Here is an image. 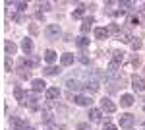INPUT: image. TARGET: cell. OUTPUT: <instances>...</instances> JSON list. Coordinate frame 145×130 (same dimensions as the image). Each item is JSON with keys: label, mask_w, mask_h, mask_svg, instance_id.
Returning a JSON list of instances; mask_svg holds the SVG:
<instances>
[{"label": "cell", "mask_w": 145, "mask_h": 130, "mask_svg": "<svg viewBox=\"0 0 145 130\" xmlns=\"http://www.w3.org/2000/svg\"><path fill=\"white\" fill-rule=\"evenodd\" d=\"M122 60H124V53H122V51H114V53H112V56H110V66H114V68H116V66L120 64Z\"/></svg>", "instance_id": "obj_7"}, {"label": "cell", "mask_w": 145, "mask_h": 130, "mask_svg": "<svg viewBox=\"0 0 145 130\" xmlns=\"http://www.w3.org/2000/svg\"><path fill=\"white\" fill-rule=\"evenodd\" d=\"M16 22H18V23H23V22H25V18H23V16H18V18H16Z\"/></svg>", "instance_id": "obj_35"}, {"label": "cell", "mask_w": 145, "mask_h": 130, "mask_svg": "<svg viewBox=\"0 0 145 130\" xmlns=\"http://www.w3.org/2000/svg\"><path fill=\"white\" fill-rule=\"evenodd\" d=\"M101 117H103V111H101V109H91V111H89V119H91V122H99Z\"/></svg>", "instance_id": "obj_12"}, {"label": "cell", "mask_w": 145, "mask_h": 130, "mask_svg": "<svg viewBox=\"0 0 145 130\" xmlns=\"http://www.w3.org/2000/svg\"><path fill=\"white\" fill-rule=\"evenodd\" d=\"M66 86H68V89H72V91H74V89H79L81 84H79L78 80H72V78H70V80H66Z\"/></svg>", "instance_id": "obj_22"}, {"label": "cell", "mask_w": 145, "mask_h": 130, "mask_svg": "<svg viewBox=\"0 0 145 130\" xmlns=\"http://www.w3.org/2000/svg\"><path fill=\"white\" fill-rule=\"evenodd\" d=\"M43 72H45L46 76H56V74L60 72V68H56V66H46V68L43 70Z\"/></svg>", "instance_id": "obj_23"}, {"label": "cell", "mask_w": 145, "mask_h": 130, "mask_svg": "<svg viewBox=\"0 0 145 130\" xmlns=\"http://www.w3.org/2000/svg\"><path fill=\"white\" fill-rule=\"evenodd\" d=\"M60 97V89L58 87H48L46 89V99L48 101H54V99H58Z\"/></svg>", "instance_id": "obj_9"}, {"label": "cell", "mask_w": 145, "mask_h": 130, "mask_svg": "<svg viewBox=\"0 0 145 130\" xmlns=\"http://www.w3.org/2000/svg\"><path fill=\"white\" fill-rule=\"evenodd\" d=\"M128 130H130V128H128Z\"/></svg>", "instance_id": "obj_39"}, {"label": "cell", "mask_w": 145, "mask_h": 130, "mask_svg": "<svg viewBox=\"0 0 145 130\" xmlns=\"http://www.w3.org/2000/svg\"><path fill=\"white\" fill-rule=\"evenodd\" d=\"M45 60L48 62V64L52 66V62L56 60V53L52 51V49H48V51H45Z\"/></svg>", "instance_id": "obj_19"}, {"label": "cell", "mask_w": 145, "mask_h": 130, "mask_svg": "<svg viewBox=\"0 0 145 130\" xmlns=\"http://www.w3.org/2000/svg\"><path fill=\"white\" fill-rule=\"evenodd\" d=\"M143 109H145V103H143Z\"/></svg>", "instance_id": "obj_37"}, {"label": "cell", "mask_w": 145, "mask_h": 130, "mask_svg": "<svg viewBox=\"0 0 145 130\" xmlns=\"http://www.w3.org/2000/svg\"><path fill=\"white\" fill-rule=\"evenodd\" d=\"M31 86H33V91H37V93L46 89V84L43 82V80H33V84H31Z\"/></svg>", "instance_id": "obj_16"}, {"label": "cell", "mask_w": 145, "mask_h": 130, "mask_svg": "<svg viewBox=\"0 0 145 130\" xmlns=\"http://www.w3.org/2000/svg\"><path fill=\"white\" fill-rule=\"evenodd\" d=\"M132 49H134V51H137V49H141V41H139L137 37H135L134 41H132Z\"/></svg>", "instance_id": "obj_25"}, {"label": "cell", "mask_w": 145, "mask_h": 130, "mask_svg": "<svg viewBox=\"0 0 145 130\" xmlns=\"http://www.w3.org/2000/svg\"><path fill=\"white\" fill-rule=\"evenodd\" d=\"M130 23L132 25H139V18L137 16H130Z\"/></svg>", "instance_id": "obj_28"}, {"label": "cell", "mask_w": 145, "mask_h": 130, "mask_svg": "<svg viewBox=\"0 0 145 130\" xmlns=\"http://www.w3.org/2000/svg\"><path fill=\"white\" fill-rule=\"evenodd\" d=\"M4 51H6V54H14L18 51V47L12 43V41H6V43H4Z\"/></svg>", "instance_id": "obj_20"}, {"label": "cell", "mask_w": 145, "mask_h": 130, "mask_svg": "<svg viewBox=\"0 0 145 130\" xmlns=\"http://www.w3.org/2000/svg\"><path fill=\"white\" fill-rule=\"evenodd\" d=\"M132 6H134V2H120V8H132Z\"/></svg>", "instance_id": "obj_30"}, {"label": "cell", "mask_w": 145, "mask_h": 130, "mask_svg": "<svg viewBox=\"0 0 145 130\" xmlns=\"http://www.w3.org/2000/svg\"><path fill=\"white\" fill-rule=\"evenodd\" d=\"M60 62H62V66H70L72 62H74V54L72 53H64L62 56H60Z\"/></svg>", "instance_id": "obj_15"}, {"label": "cell", "mask_w": 145, "mask_h": 130, "mask_svg": "<svg viewBox=\"0 0 145 130\" xmlns=\"http://www.w3.org/2000/svg\"><path fill=\"white\" fill-rule=\"evenodd\" d=\"M143 126H145V122H143Z\"/></svg>", "instance_id": "obj_38"}, {"label": "cell", "mask_w": 145, "mask_h": 130, "mask_svg": "<svg viewBox=\"0 0 145 130\" xmlns=\"http://www.w3.org/2000/svg\"><path fill=\"white\" fill-rule=\"evenodd\" d=\"M101 111H105V113H114V111H116V105L112 103V99L103 97L101 99Z\"/></svg>", "instance_id": "obj_2"}, {"label": "cell", "mask_w": 145, "mask_h": 130, "mask_svg": "<svg viewBox=\"0 0 145 130\" xmlns=\"http://www.w3.org/2000/svg\"><path fill=\"white\" fill-rule=\"evenodd\" d=\"M79 62H81V64H87V62H89V58H87L85 54H81V56H79Z\"/></svg>", "instance_id": "obj_31"}, {"label": "cell", "mask_w": 145, "mask_h": 130, "mask_svg": "<svg viewBox=\"0 0 145 130\" xmlns=\"http://www.w3.org/2000/svg\"><path fill=\"white\" fill-rule=\"evenodd\" d=\"M95 23V18H83V23H81V33H87L91 29V25Z\"/></svg>", "instance_id": "obj_11"}, {"label": "cell", "mask_w": 145, "mask_h": 130, "mask_svg": "<svg viewBox=\"0 0 145 130\" xmlns=\"http://www.w3.org/2000/svg\"><path fill=\"white\" fill-rule=\"evenodd\" d=\"M76 45H78L79 49H87V47H89V39H87L85 35H81V37L76 39Z\"/></svg>", "instance_id": "obj_18"}, {"label": "cell", "mask_w": 145, "mask_h": 130, "mask_svg": "<svg viewBox=\"0 0 145 130\" xmlns=\"http://www.w3.org/2000/svg\"><path fill=\"white\" fill-rule=\"evenodd\" d=\"M41 8H43V10H50V4H48V2H45V4H41Z\"/></svg>", "instance_id": "obj_34"}, {"label": "cell", "mask_w": 145, "mask_h": 130, "mask_svg": "<svg viewBox=\"0 0 145 130\" xmlns=\"http://www.w3.org/2000/svg\"><path fill=\"white\" fill-rule=\"evenodd\" d=\"M108 31H112V33H120V27H118V23H112L110 27H108Z\"/></svg>", "instance_id": "obj_27"}, {"label": "cell", "mask_w": 145, "mask_h": 130, "mask_svg": "<svg viewBox=\"0 0 145 130\" xmlns=\"http://www.w3.org/2000/svg\"><path fill=\"white\" fill-rule=\"evenodd\" d=\"M6 70H12V60H10V56L6 58Z\"/></svg>", "instance_id": "obj_32"}, {"label": "cell", "mask_w": 145, "mask_h": 130, "mask_svg": "<svg viewBox=\"0 0 145 130\" xmlns=\"http://www.w3.org/2000/svg\"><path fill=\"white\" fill-rule=\"evenodd\" d=\"M134 122H135V117H134V115H130V113H124V115H120V126H124V128H130Z\"/></svg>", "instance_id": "obj_3"}, {"label": "cell", "mask_w": 145, "mask_h": 130, "mask_svg": "<svg viewBox=\"0 0 145 130\" xmlns=\"http://www.w3.org/2000/svg\"><path fill=\"white\" fill-rule=\"evenodd\" d=\"M78 130H91L87 124H78Z\"/></svg>", "instance_id": "obj_33"}, {"label": "cell", "mask_w": 145, "mask_h": 130, "mask_svg": "<svg viewBox=\"0 0 145 130\" xmlns=\"http://www.w3.org/2000/svg\"><path fill=\"white\" fill-rule=\"evenodd\" d=\"M74 103L81 105V107H89L91 103H93V99L87 97V95H74Z\"/></svg>", "instance_id": "obj_4"}, {"label": "cell", "mask_w": 145, "mask_h": 130, "mask_svg": "<svg viewBox=\"0 0 145 130\" xmlns=\"http://www.w3.org/2000/svg\"><path fill=\"white\" fill-rule=\"evenodd\" d=\"M39 99H37V91H29L27 95H25V103H29V107L31 109H39V103H37Z\"/></svg>", "instance_id": "obj_5"}, {"label": "cell", "mask_w": 145, "mask_h": 130, "mask_svg": "<svg viewBox=\"0 0 145 130\" xmlns=\"http://www.w3.org/2000/svg\"><path fill=\"white\" fill-rule=\"evenodd\" d=\"M14 6H18V10H25L27 8V2H12Z\"/></svg>", "instance_id": "obj_26"}, {"label": "cell", "mask_w": 145, "mask_h": 130, "mask_svg": "<svg viewBox=\"0 0 145 130\" xmlns=\"http://www.w3.org/2000/svg\"><path fill=\"white\" fill-rule=\"evenodd\" d=\"M108 27H97V29H95V37H97V39H106V37H108Z\"/></svg>", "instance_id": "obj_14"}, {"label": "cell", "mask_w": 145, "mask_h": 130, "mask_svg": "<svg viewBox=\"0 0 145 130\" xmlns=\"http://www.w3.org/2000/svg\"><path fill=\"white\" fill-rule=\"evenodd\" d=\"M132 87H134L135 91H143L145 89V80L139 76H134L132 78Z\"/></svg>", "instance_id": "obj_6"}, {"label": "cell", "mask_w": 145, "mask_h": 130, "mask_svg": "<svg viewBox=\"0 0 145 130\" xmlns=\"http://www.w3.org/2000/svg\"><path fill=\"white\" fill-rule=\"evenodd\" d=\"M83 12H85V6H83V4H81V6H79L78 10L74 12V18H81V16H83Z\"/></svg>", "instance_id": "obj_24"}, {"label": "cell", "mask_w": 145, "mask_h": 130, "mask_svg": "<svg viewBox=\"0 0 145 130\" xmlns=\"http://www.w3.org/2000/svg\"><path fill=\"white\" fill-rule=\"evenodd\" d=\"M22 49H23L25 54H29L31 51H33V41H31V39H23L22 41Z\"/></svg>", "instance_id": "obj_17"}, {"label": "cell", "mask_w": 145, "mask_h": 130, "mask_svg": "<svg viewBox=\"0 0 145 130\" xmlns=\"http://www.w3.org/2000/svg\"><path fill=\"white\" fill-rule=\"evenodd\" d=\"M25 130H35V128H31V126H27V128H25Z\"/></svg>", "instance_id": "obj_36"}, {"label": "cell", "mask_w": 145, "mask_h": 130, "mask_svg": "<svg viewBox=\"0 0 145 130\" xmlns=\"http://www.w3.org/2000/svg\"><path fill=\"white\" fill-rule=\"evenodd\" d=\"M45 35L48 37V39H56V37L60 35V25H58V23H50V25H46Z\"/></svg>", "instance_id": "obj_1"}, {"label": "cell", "mask_w": 145, "mask_h": 130, "mask_svg": "<svg viewBox=\"0 0 145 130\" xmlns=\"http://www.w3.org/2000/svg\"><path fill=\"white\" fill-rule=\"evenodd\" d=\"M10 124H12V128H16V130H25V128H27V124H25L20 117H12Z\"/></svg>", "instance_id": "obj_8"}, {"label": "cell", "mask_w": 145, "mask_h": 130, "mask_svg": "<svg viewBox=\"0 0 145 130\" xmlns=\"http://www.w3.org/2000/svg\"><path fill=\"white\" fill-rule=\"evenodd\" d=\"M25 95L27 93H23V89L20 86L14 87V97H16V101H20V103H25Z\"/></svg>", "instance_id": "obj_10"}, {"label": "cell", "mask_w": 145, "mask_h": 130, "mask_svg": "<svg viewBox=\"0 0 145 130\" xmlns=\"http://www.w3.org/2000/svg\"><path fill=\"white\" fill-rule=\"evenodd\" d=\"M120 105H122V107H132V105H134V97H132L130 93L122 95V97H120Z\"/></svg>", "instance_id": "obj_13"}, {"label": "cell", "mask_w": 145, "mask_h": 130, "mask_svg": "<svg viewBox=\"0 0 145 130\" xmlns=\"http://www.w3.org/2000/svg\"><path fill=\"white\" fill-rule=\"evenodd\" d=\"M118 39H120L122 43H132V39H134V37H132L128 31H120V33H118Z\"/></svg>", "instance_id": "obj_21"}, {"label": "cell", "mask_w": 145, "mask_h": 130, "mask_svg": "<svg viewBox=\"0 0 145 130\" xmlns=\"http://www.w3.org/2000/svg\"><path fill=\"white\" fill-rule=\"evenodd\" d=\"M103 130H118L114 124H110V122H105V126H103Z\"/></svg>", "instance_id": "obj_29"}]
</instances>
